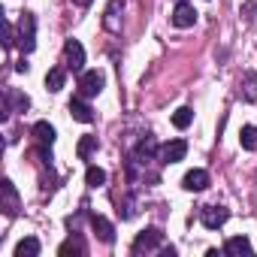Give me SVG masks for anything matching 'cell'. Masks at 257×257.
I'll return each instance as SVG.
<instances>
[{
  "instance_id": "obj_1",
  "label": "cell",
  "mask_w": 257,
  "mask_h": 257,
  "mask_svg": "<svg viewBox=\"0 0 257 257\" xmlns=\"http://www.w3.org/2000/svg\"><path fill=\"white\" fill-rule=\"evenodd\" d=\"M34 46H37V19H34L31 13H25L22 22H19V49H22L25 55H31Z\"/></svg>"
},
{
  "instance_id": "obj_2",
  "label": "cell",
  "mask_w": 257,
  "mask_h": 257,
  "mask_svg": "<svg viewBox=\"0 0 257 257\" xmlns=\"http://www.w3.org/2000/svg\"><path fill=\"white\" fill-rule=\"evenodd\" d=\"M161 242H164V233L152 227V230H143V233L134 239L131 251H134V254H143V251H155V248H161Z\"/></svg>"
},
{
  "instance_id": "obj_3",
  "label": "cell",
  "mask_w": 257,
  "mask_h": 257,
  "mask_svg": "<svg viewBox=\"0 0 257 257\" xmlns=\"http://www.w3.org/2000/svg\"><path fill=\"white\" fill-rule=\"evenodd\" d=\"M227 218H230V212H227L224 206H203V209H200V221H203V227H209V230L224 227Z\"/></svg>"
},
{
  "instance_id": "obj_4",
  "label": "cell",
  "mask_w": 257,
  "mask_h": 257,
  "mask_svg": "<svg viewBox=\"0 0 257 257\" xmlns=\"http://www.w3.org/2000/svg\"><path fill=\"white\" fill-rule=\"evenodd\" d=\"M64 61H67V67H70L73 73H82V67H85V49H82L79 40H67V46H64Z\"/></svg>"
},
{
  "instance_id": "obj_5",
  "label": "cell",
  "mask_w": 257,
  "mask_h": 257,
  "mask_svg": "<svg viewBox=\"0 0 257 257\" xmlns=\"http://www.w3.org/2000/svg\"><path fill=\"white\" fill-rule=\"evenodd\" d=\"M100 91H103V73L88 70V73L79 76V94H82V97H97Z\"/></svg>"
},
{
  "instance_id": "obj_6",
  "label": "cell",
  "mask_w": 257,
  "mask_h": 257,
  "mask_svg": "<svg viewBox=\"0 0 257 257\" xmlns=\"http://www.w3.org/2000/svg\"><path fill=\"white\" fill-rule=\"evenodd\" d=\"M185 155H188L185 140H170L161 146V164H179V161H185Z\"/></svg>"
},
{
  "instance_id": "obj_7",
  "label": "cell",
  "mask_w": 257,
  "mask_h": 257,
  "mask_svg": "<svg viewBox=\"0 0 257 257\" xmlns=\"http://www.w3.org/2000/svg\"><path fill=\"white\" fill-rule=\"evenodd\" d=\"M194 22H197V10L191 4H185V0H179L176 10H173V25L176 28H194Z\"/></svg>"
},
{
  "instance_id": "obj_8",
  "label": "cell",
  "mask_w": 257,
  "mask_h": 257,
  "mask_svg": "<svg viewBox=\"0 0 257 257\" xmlns=\"http://www.w3.org/2000/svg\"><path fill=\"white\" fill-rule=\"evenodd\" d=\"M91 227H94V233H97L100 242H106V245L115 242V227H112L103 215H91Z\"/></svg>"
},
{
  "instance_id": "obj_9",
  "label": "cell",
  "mask_w": 257,
  "mask_h": 257,
  "mask_svg": "<svg viewBox=\"0 0 257 257\" xmlns=\"http://www.w3.org/2000/svg\"><path fill=\"white\" fill-rule=\"evenodd\" d=\"M182 185H185V191H206L209 188V173L206 170H191L185 179H182Z\"/></svg>"
},
{
  "instance_id": "obj_10",
  "label": "cell",
  "mask_w": 257,
  "mask_h": 257,
  "mask_svg": "<svg viewBox=\"0 0 257 257\" xmlns=\"http://www.w3.org/2000/svg\"><path fill=\"white\" fill-rule=\"evenodd\" d=\"M28 106H31L28 94H22V91H16V88H7V115H10V112H25Z\"/></svg>"
},
{
  "instance_id": "obj_11",
  "label": "cell",
  "mask_w": 257,
  "mask_h": 257,
  "mask_svg": "<svg viewBox=\"0 0 257 257\" xmlns=\"http://www.w3.org/2000/svg\"><path fill=\"white\" fill-rule=\"evenodd\" d=\"M70 112H73V118H76V121H82V124H91V121H94V109H91L88 103H82L79 97H76V100H70Z\"/></svg>"
},
{
  "instance_id": "obj_12",
  "label": "cell",
  "mask_w": 257,
  "mask_h": 257,
  "mask_svg": "<svg viewBox=\"0 0 257 257\" xmlns=\"http://www.w3.org/2000/svg\"><path fill=\"white\" fill-rule=\"evenodd\" d=\"M0 191H4V209H7L10 215H16V212H19V194H16V188H13V182L7 179L4 185H0Z\"/></svg>"
},
{
  "instance_id": "obj_13",
  "label": "cell",
  "mask_w": 257,
  "mask_h": 257,
  "mask_svg": "<svg viewBox=\"0 0 257 257\" xmlns=\"http://www.w3.org/2000/svg\"><path fill=\"white\" fill-rule=\"evenodd\" d=\"M34 137H37L40 146H52V143H55V127H52L49 121H37V124H34Z\"/></svg>"
},
{
  "instance_id": "obj_14",
  "label": "cell",
  "mask_w": 257,
  "mask_h": 257,
  "mask_svg": "<svg viewBox=\"0 0 257 257\" xmlns=\"http://www.w3.org/2000/svg\"><path fill=\"white\" fill-rule=\"evenodd\" d=\"M224 254H251V242L248 236H233L224 242Z\"/></svg>"
},
{
  "instance_id": "obj_15",
  "label": "cell",
  "mask_w": 257,
  "mask_h": 257,
  "mask_svg": "<svg viewBox=\"0 0 257 257\" xmlns=\"http://www.w3.org/2000/svg\"><path fill=\"white\" fill-rule=\"evenodd\" d=\"M155 149H158V143H155V137H146V140H140V146H137V155H134V161H140V164H146V161H152V155H155Z\"/></svg>"
},
{
  "instance_id": "obj_16",
  "label": "cell",
  "mask_w": 257,
  "mask_h": 257,
  "mask_svg": "<svg viewBox=\"0 0 257 257\" xmlns=\"http://www.w3.org/2000/svg\"><path fill=\"white\" fill-rule=\"evenodd\" d=\"M37 254H40V239H34V236L22 239L16 245V257H37Z\"/></svg>"
},
{
  "instance_id": "obj_17",
  "label": "cell",
  "mask_w": 257,
  "mask_h": 257,
  "mask_svg": "<svg viewBox=\"0 0 257 257\" xmlns=\"http://www.w3.org/2000/svg\"><path fill=\"white\" fill-rule=\"evenodd\" d=\"M64 82H67L64 67H55V70H49V73H46V88H49V91H61V88H64Z\"/></svg>"
},
{
  "instance_id": "obj_18",
  "label": "cell",
  "mask_w": 257,
  "mask_h": 257,
  "mask_svg": "<svg viewBox=\"0 0 257 257\" xmlns=\"http://www.w3.org/2000/svg\"><path fill=\"white\" fill-rule=\"evenodd\" d=\"M58 254H61V257H70V254H85V242L73 233V236H70V239L58 248Z\"/></svg>"
},
{
  "instance_id": "obj_19",
  "label": "cell",
  "mask_w": 257,
  "mask_h": 257,
  "mask_svg": "<svg viewBox=\"0 0 257 257\" xmlns=\"http://www.w3.org/2000/svg\"><path fill=\"white\" fill-rule=\"evenodd\" d=\"M239 143H242V149H245V152H257V127H254V124L242 127Z\"/></svg>"
},
{
  "instance_id": "obj_20",
  "label": "cell",
  "mask_w": 257,
  "mask_h": 257,
  "mask_svg": "<svg viewBox=\"0 0 257 257\" xmlns=\"http://www.w3.org/2000/svg\"><path fill=\"white\" fill-rule=\"evenodd\" d=\"M194 121V109H188V106H182V109H176V115H173V124L179 127V131H185V127Z\"/></svg>"
},
{
  "instance_id": "obj_21",
  "label": "cell",
  "mask_w": 257,
  "mask_h": 257,
  "mask_svg": "<svg viewBox=\"0 0 257 257\" xmlns=\"http://www.w3.org/2000/svg\"><path fill=\"white\" fill-rule=\"evenodd\" d=\"M94 149H97V137H82V143H79V149H76V155H79L82 161H88Z\"/></svg>"
},
{
  "instance_id": "obj_22",
  "label": "cell",
  "mask_w": 257,
  "mask_h": 257,
  "mask_svg": "<svg viewBox=\"0 0 257 257\" xmlns=\"http://www.w3.org/2000/svg\"><path fill=\"white\" fill-rule=\"evenodd\" d=\"M85 182H88L91 188H100V185H106V173H103L100 167H88V173H85Z\"/></svg>"
},
{
  "instance_id": "obj_23",
  "label": "cell",
  "mask_w": 257,
  "mask_h": 257,
  "mask_svg": "<svg viewBox=\"0 0 257 257\" xmlns=\"http://www.w3.org/2000/svg\"><path fill=\"white\" fill-rule=\"evenodd\" d=\"M245 91H242V97L251 103L254 97H257V73H245V85H242Z\"/></svg>"
},
{
  "instance_id": "obj_24",
  "label": "cell",
  "mask_w": 257,
  "mask_h": 257,
  "mask_svg": "<svg viewBox=\"0 0 257 257\" xmlns=\"http://www.w3.org/2000/svg\"><path fill=\"white\" fill-rule=\"evenodd\" d=\"M118 7H124V0H112L109 10H106V28H109V31L118 28V25H115V13H118Z\"/></svg>"
},
{
  "instance_id": "obj_25",
  "label": "cell",
  "mask_w": 257,
  "mask_h": 257,
  "mask_svg": "<svg viewBox=\"0 0 257 257\" xmlns=\"http://www.w3.org/2000/svg\"><path fill=\"white\" fill-rule=\"evenodd\" d=\"M73 4H76V7H91L94 0H73Z\"/></svg>"
}]
</instances>
